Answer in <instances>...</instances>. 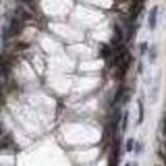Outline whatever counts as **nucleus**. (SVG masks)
I'll return each mask as SVG.
<instances>
[{
  "label": "nucleus",
  "instance_id": "obj_1",
  "mask_svg": "<svg viewBox=\"0 0 166 166\" xmlns=\"http://www.w3.org/2000/svg\"><path fill=\"white\" fill-rule=\"evenodd\" d=\"M22 28H23V26H22L21 21H19L18 18H13L12 22H10V26H9V33H10V36L19 35L22 31Z\"/></svg>",
  "mask_w": 166,
  "mask_h": 166
},
{
  "label": "nucleus",
  "instance_id": "obj_2",
  "mask_svg": "<svg viewBox=\"0 0 166 166\" xmlns=\"http://www.w3.org/2000/svg\"><path fill=\"white\" fill-rule=\"evenodd\" d=\"M157 12H158L157 6H153V8L151 9V12H149L148 23H149V28H151V30H155L156 23H157Z\"/></svg>",
  "mask_w": 166,
  "mask_h": 166
},
{
  "label": "nucleus",
  "instance_id": "obj_3",
  "mask_svg": "<svg viewBox=\"0 0 166 166\" xmlns=\"http://www.w3.org/2000/svg\"><path fill=\"white\" fill-rule=\"evenodd\" d=\"M121 40H123V32H121L119 26H115L114 27V37H113V40H111V44L118 45V44L121 42Z\"/></svg>",
  "mask_w": 166,
  "mask_h": 166
},
{
  "label": "nucleus",
  "instance_id": "obj_4",
  "mask_svg": "<svg viewBox=\"0 0 166 166\" xmlns=\"http://www.w3.org/2000/svg\"><path fill=\"white\" fill-rule=\"evenodd\" d=\"M17 13L19 15H21V18L23 19V21H28V19H32V14L30 12H26L24 9H22V8H18L17 9Z\"/></svg>",
  "mask_w": 166,
  "mask_h": 166
},
{
  "label": "nucleus",
  "instance_id": "obj_5",
  "mask_svg": "<svg viewBox=\"0 0 166 166\" xmlns=\"http://www.w3.org/2000/svg\"><path fill=\"white\" fill-rule=\"evenodd\" d=\"M123 93H124V87H123V86H120V87L118 88V91H116V93H115V96H114V101H113V104H116V102L121 98V96H123Z\"/></svg>",
  "mask_w": 166,
  "mask_h": 166
},
{
  "label": "nucleus",
  "instance_id": "obj_6",
  "mask_svg": "<svg viewBox=\"0 0 166 166\" xmlns=\"http://www.w3.org/2000/svg\"><path fill=\"white\" fill-rule=\"evenodd\" d=\"M138 107H139V118H138V124H140L143 121L145 118V109H143V104L142 101H138Z\"/></svg>",
  "mask_w": 166,
  "mask_h": 166
},
{
  "label": "nucleus",
  "instance_id": "obj_7",
  "mask_svg": "<svg viewBox=\"0 0 166 166\" xmlns=\"http://www.w3.org/2000/svg\"><path fill=\"white\" fill-rule=\"evenodd\" d=\"M111 54V50L110 47L106 46V45H102V49H101V56L102 57H109Z\"/></svg>",
  "mask_w": 166,
  "mask_h": 166
},
{
  "label": "nucleus",
  "instance_id": "obj_8",
  "mask_svg": "<svg viewBox=\"0 0 166 166\" xmlns=\"http://www.w3.org/2000/svg\"><path fill=\"white\" fill-rule=\"evenodd\" d=\"M128 116H129V114H128V113H124V116H123V125H121V129H123V132H125L127 128H128Z\"/></svg>",
  "mask_w": 166,
  "mask_h": 166
},
{
  "label": "nucleus",
  "instance_id": "obj_9",
  "mask_svg": "<svg viewBox=\"0 0 166 166\" xmlns=\"http://www.w3.org/2000/svg\"><path fill=\"white\" fill-rule=\"evenodd\" d=\"M133 145H134V140L132 138H129V139H128V142H127V151L128 152H132Z\"/></svg>",
  "mask_w": 166,
  "mask_h": 166
},
{
  "label": "nucleus",
  "instance_id": "obj_10",
  "mask_svg": "<svg viewBox=\"0 0 166 166\" xmlns=\"http://www.w3.org/2000/svg\"><path fill=\"white\" fill-rule=\"evenodd\" d=\"M147 51V42H143L140 45V54H145Z\"/></svg>",
  "mask_w": 166,
  "mask_h": 166
},
{
  "label": "nucleus",
  "instance_id": "obj_11",
  "mask_svg": "<svg viewBox=\"0 0 166 166\" xmlns=\"http://www.w3.org/2000/svg\"><path fill=\"white\" fill-rule=\"evenodd\" d=\"M28 45L27 44H23V42H18L17 44V49H27Z\"/></svg>",
  "mask_w": 166,
  "mask_h": 166
},
{
  "label": "nucleus",
  "instance_id": "obj_12",
  "mask_svg": "<svg viewBox=\"0 0 166 166\" xmlns=\"http://www.w3.org/2000/svg\"><path fill=\"white\" fill-rule=\"evenodd\" d=\"M142 70H143V65H142V63H139V65H138V72L142 73Z\"/></svg>",
  "mask_w": 166,
  "mask_h": 166
},
{
  "label": "nucleus",
  "instance_id": "obj_13",
  "mask_svg": "<svg viewBox=\"0 0 166 166\" xmlns=\"http://www.w3.org/2000/svg\"><path fill=\"white\" fill-rule=\"evenodd\" d=\"M140 151V145H137V152Z\"/></svg>",
  "mask_w": 166,
  "mask_h": 166
},
{
  "label": "nucleus",
  "instance_id": "obj_14",
  "mask_svg": "<svg viewBox=\"0 0 166 166\" xmlns=\"http://www.w3.org/2000/svg\"><path fill=\"white\" fill-rule=\"evenodd\" d=\"M125 166H130V164H127V165H125Z\"/></svg>",
  "mask_w": 166,
  "mask_h": 166
}]
</instances>
